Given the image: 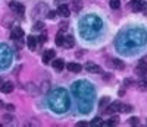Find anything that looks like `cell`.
Returning <instances> with one entry per match:
<instances>
[{
	"mask_svg": "<svg viewBox=\"0 0 147 127\" xmlns=\"http://www.w3.org/2000/svg\"><path fill=\"white\" fill-rule=\"evenodd\" d=\"M49 102H50L52 110L56 111V112H63L69 107V99H68V95L63 89L55 91L52 94V96L49 98Z\"/></svg>",
	"mask_w": 147,
	"mask_h": 127,
	"instance_id": "obj_1",
	"label": "cell"
},
{
	"mask_svg": "<svg viewBox=\"0 0 147 127\" xmlns=\"http://www.w3.org/2000/svg\"><path fill=\"white\" fill-rule=\"evenodd\" d=\"M85 70L88 73H102V67L99 64H96L93 61H88L87 64H85Z\"/></svg>",
	"mask_w": 147,
	"mask_h": 127,
	"instance_id": "obj_2",
	"label": "cell"
},
{
	"mask_svg": "<svg viewBox=\"0 0 147 127\" xmlns=\"http://www.w3.org/2000/svg\"><path fill=\"white\" fill-rule=\"evenodd\" d=\"M136 73L138 76H146L147 74V61L146 60H141L138 63V66L136 67Z\"/></svg>",
	"mask_w": 147,
	"mask_h": 127,
	"instance_id": "obj_3",
	"label": "cell"
},
{
	"mask_svg": "<svg viewBox=\"0 0 147 127\" xmlns=\"http://www.w3.org/2000/svg\"><path fill=\"white\" fill-rule=\"evenodd\" d=\"M9 7L13 10L15 13H18V15H22L24 10H25L24 5H22V3H18V2H10V3H9Z\"/></svg>",
	"mask_w": 147,
	"mask_h": 127,
	"instance_id": "obj_4",
	"label": "cell"
},
{
	"mask_svg": "<svg viewBox=\"0 0 147 127\" xmlns=\"http://www.w3.org/2000/svg\"><path fill=\"white\" fill-rule=\"evenodd\" d=\"M56 53H55V50H46L44 54H43V63L44 64H49L53 59H55Z\"/></svg>",
	"mask_w": 147,
	"mask_h": 127,
	"instance_id": "obj_5",
	"label": "cell"
},
{
	"mask_svg": "<svg viewBox=\"0 0 147 127\" xmlns=\"http://www.w3.org/2000/svg\"><path fill=\"white\" fill-rule=\"evenodd\" d=\"M24 37V29L22 28H19V27H15L13 29H12V32H10V38L13 41H16V40H21V38Z\"/></svg>",
	"mask_w": 147,
	"mask_h": 127,
	"instance_id": "obj_6",
	"label": "cell"
},
{
	"mask_svg": "<svg viewBox=\"0 0 147 127\" xmlns=\"http://www.w3.org/2000/svg\"><path fill=\"white\" fill-rule=\"evenodd\" d=\"M57 15H60L62 18H68V16L71 15V9H69V6H66V5H60V6L57 7Z\"/></svg>",
	"mask_w": 147,
	"mask_h": 127,
	"instance_id": "obj_7",
	"label": "cell"
},
{
	"mask_svg": "<svg viewBox=\"0 0 147 127\" xmlns=\"http://www.w3.org/2000/svg\"><path fill=\"white\" fill-rule=\"evenodd\" d=\"M121 102L119 101H116V102H112L109 107H107V110H106V114H113V112H116V111H121Z\"/></svg>",
	"mask_w": 147,
	"mask_h": 127,
	"instance_id": "obj_8",
	"label": "cell"
},
{
	"mask_svg": "<svg viewBox=\"0 0 147 127\" xmlns=\"http://www.w3.org/2000/svg\"><path fill=\"white\" fill-rule=\"evenodd\" d=\"M74 45H75V40H74V37H72V35H66V37L63 38L62 47H65V48H72Z\"/></svg>",
	"mask_w": 147,
	"mask_h": 127,
	"instance_id": "obj_9",
	"label": "cell"
},
{
	"mask_svg": "<svg viewBox=\"0 0 147 127\" xmlns=\"http://www.w3.org/2000/svg\"><path fill=\"white\" fill-rule=\"evenodd\" d=\"M131 7L134 12H140L144 9V3H143V0H132L131 2Z\"/></svg>",
	"mask_w": 147,
	"mask_h": 127,
	"instance_id": "obj_10",
	"label": "cell"
},
{
	"mask_svg": "<svg viewBox=\"0 0 147 127\" xmlns=\"http://www.w3.org/2000/svg\"><path fill=\"white\" fill-rule=\"evenodd\" d=\"M52 64H53V69H56L57 72L63 70V67H65V63H63L62 59H55V60H52Z\"/></svg>",
	"mask_w": 147,
	"mask_h": 127,
	"instance_id": "obj_11",
	"label": "cell"
},
{
	"mask_svg": "<svg viewBox=\"0 0 147 127\" xmlns=\"http://www.w3.org/2000/svg\"><path fill=\"white\" fill-rule=\"evenodd\" d=\"M0 91H2L3 94H10L12 91H13V83L12 82H5L2 86H0Z\"/></svg>",
	"mask_w": 147,
	"mask_h": 127,
	"instance_id": "obj_12",
	"label": "cell"
},
{
	"mask_svg": "<svg viewBox=\"0 0 147 127\" xmlns=\"http://www.w3.org/2000/svg\"><path fill=\"white\" fill-rule=\"evenodd\" d=\"M68 70L69 72H72V73H80L81 72V64H78V63H68Z\"/></svg>",
	"mask_w": 147,
	"mask_h": 127,
	"instance_id": "obj_13",
	"label": "cell"
},
{
	"mask_svg": "<svg viewBox=\"0 0 147 127\" xmlns=\"http://www.w3.org/2000/svg\"><path fill=\"white\" fill-rule=\"evenodd\" d=\"M27 44H28L30 50H35V47H37V38L32 37V35H30L28 40H27Z\"/></svg>",
	"mask_w": 147,
	"mask_h": 127,
	"instance_id": "obj_14",
	"label": "cell"
},
{
	"mask_svg": "<svg viewBox=\"0 0 147 127\" xmlns=\"http://www.w3.org/2000/svg\"><path fill=\"white\" fill-rule=\"evenodd\" d=\"M63 38H65L63 31L60 29V31L57 32V35H56V44H57V45H62V44H63Z\"/></svg>",
	"mask_w": 147,
	"mask_h": 127,
	"instance_id": "obj_15",
	"label": "cell"
},
{
	"mask_svg": "<svg viewBox=\"0 0 147 127\" xmlns=\"http://www.w3.org/2000/svg\"><path fill=\"white\" fill-rule=\"evenodd\" d=\"M138 89L143 91V92L147 91V78H144V79H141V80L138 82Z\"/></svg>",
	"mask_w": 147,
	"mask_h": 127,
	"instance_id": "obj_16",
	"label": "cell"
},
{
	"mask_svg": "<svg viewBox=\"0 0 147 127\" xmlns=\"http://www.w3.org/2000/svg\"><path fill=\"white\" fill-rule=\"evenodd\" d=\"M110 102V98L109 96H103L102 99H100V102H99V105H100V108H105L107 104Z\"/></svg>",
	"mask_w": 147,
	"mask_h": 127,
	"instance_id": "obj_17",
	"label": "cell"
},
{
	"mask_svg": "<svg viewBox=\"0 0 147 127\" xmlns=\"http://www.w3.org/2000/svg\"><path fill=\"white\" fill-rule=\"evenodd\" d=\"M119 123V117L118 116H113V117H110V120L106 123L107 126H115V124H118Z\"/></svg>",
	"mask_w": 147,
	"mask_h": 127,
	"instance_id": "obj_18",
	"label": "cell"
},
{
	"mask_svg": "<svg viewBox=\"0 0 147 127\" xmlns=\"http://www.w3.org/2000/svg\"><path fill=\"white\" fill-rule=\"evenodd\" d=\"M109 6L112 7V9H119L121 2H119V0H110V2H109Z\"/></svg>",
	"mask_w": 147,
	"mask_h": 127,
	"instance_id": "obj_19",
	"label": "cell"
},
{
	"mask_svg": "<svg viewBox=\"0 0 147 127\" xmlns=\"http://www.w3.org/2000/svg\"><path fill=\"white\" fill-rule=\"evenodd\" d=\"M112 61H113L112 64H113L116 69H124V63H122L121 60H118V59H116V60H112Z\"/></svg>",
	"mask_w": 147,
	"mask_h": 127,
	"instance_id": "obj_20",
	"label": "cell"
},
{
	"mask_svg": "<svg viewBox=\"0 0 147 127\" xmlns=\"http://www.w3.org/2000/svg\"><path fill=\"white\" fill-rule=\"evenodd\" d=\"M44 28V23L43 22H35V25H34V29L35 31H41Z\"/></svg>",
	"mask_w": 147,
	"mask_h": 127,
	"instance_id": "obj_21",
	"label": "cell"
},
{
	"mask_svg": "<svg viewBox=\"0 0 147 127\" xmlns=\"http://www.w3.org/2000/svg\"><path fill=\"white\" fill-rule=\"evenodd\" d=\"M99 124H103V121H102L100 117H96V118L91 121V126H99Z\"/></svg>",
	"mask_w": 147,
	"mask_h": 127,
	"instance_id": "obj_22",
	"label": "cell"
},
{
	"mask_svg": "<svg viewBox=\"0 0 147 127\" xmlns=\"http://www.w3.org/2000/svg\"><path fill=\"white\" fill-rule=\"evenodd\" d=\"M129 124H131V126H137V124H140V120H138L137 117H131V118H129Z\"/></svg>",
	"mask_w": 147,
	"mask_h": 127,
	"instance_id": "obj_23",
	"label": "cell"
},
{
	"mask_svg": "<svg viewBox=\"0 0 147 127\" xmlns=\"http://www.w3.org/2000/svg\"><path fill=\"white\" fill-rule=\"evenodd\" d=\"M131 110H132L131 105H121V111H122V112H129Z\"/></svg>",
	"mask_w": 147,
	"mask_h": 127,
	"instance_id": "obj_24",
	"label": "cell"
},
{
	"mask_svg": "<svg viewBox=\"0 0 147 127\" xmlns=\"http://www.w3.org/2000/svg\"><path fill=\"white\" fill-rule=\"evenodd\" d=\"M37 41H38L40 44H43V43H46V41H47V35H46V34H43V35H40V37H38V40H37Z\"/></svg>",
	"mask_w": 147,
	"mask_h": 127,
	"instance_id": "obj_25",
	"label": "cell"
},
{
	"mask_svg": "<svg viewBox=\"0 0 147 127\" xmlns=\"http://www.w3.org/2000/svg\"><path fill=\"white\" fill-rule=\"evenodd\" d=\"M55 16H56V12H49V15H47L49 19H55Z\"/></svg>",
	"mask_w": 147,
	"mask_h": 127,
	"instance_id": "obj_26",
	"label": "cell"
},
{
	"mask_svg": "<svg viewBox=\"0 0 147 127\" xmlns=\"http://www.w3.org/2000/svg\"><path fill=\"white\" fill-rule=\"evenodd\" d=\"M66 28H68V25H66L65 22H62V23H60V29H62V31H63V29H66Z\"/></svg>",
	"mask_w": 147,
	"mask_h": 127,
	"instance_id": "obj_27",
	"label": "cell"
},
{
	"mask_svg": "<svg viewBox=\"0 0 147 127\" xmlns=\"http://www.w3.org/2000/svg\"><path fill=\"white\" fill-rule=\"evenodd\" d=\"M77 126H78V127H81V126H87V123H85V121H80V123H77Z\"/></svg>",
	"mask_w": 147,
	"mask_h": 127,
	"instance_id": "obj_28",
	"label": "cell"
},
{
	"mask_svg": "<svg viewBox=\"0 0 147 127\" xmlns=\"http://www.w3.org/2000/svg\"><path fill=\"white\" fill-rule=\"evenodd\" d=\"M6 107H7L9 111H13V105H12V104H9V105H6Z\"/></svg>",
	"mask_w": 147,
	"mask_h": 127,
	"instance_id": "obj_29",
	"label": "cell"
},
{
	"mask_svg": "<svg viewBox=\"0 0 147 127\" xmlns=\"http://www.w3.org/2000/svg\"><path fill=\"white\" fill-rule=\"evenodd\" d=\"M3 118H5V120H6V121H10V120H12V117H10V116H5V117H3Z\"/></svg>",
	"mask_w": 147,
	"mask_h": 127,
	"instance_id": "obj_30",
	"label": "cell"
},
{
	"mask_svg": "<svg viewBox=\"0 0 147 127\" xmlns=\"http://www.w3.org/2000/svg\"><path fill=\"white\" fill-rule=\"evenodd\" d=\"M74 2H81V0H74Z\"/></svg>",
	"mask_w": 147,
	"mask_h": 127,
	"instance_id": "obj_31",
	"label": "cell"
}]
</instances>
